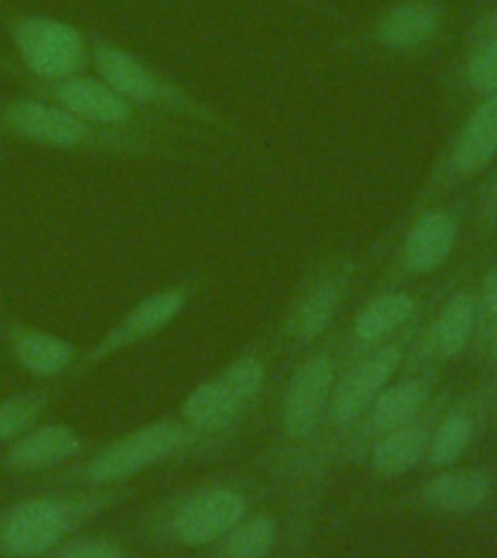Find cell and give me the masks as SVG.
<instances>
[{"instance_id": "23", "label": "cell", "mask_w": 497, "mask_h": 558, "mask_svg": "<svg viewBox=\"0 0 497 558\" xmlns=\"http://www.w3.org/2000/svg\"><path fill=\"white\" fill-rule=\"evenodd\" d=\"M279 541V521L270 512H251L207 547V558H270Z\"/></svg>"}, {"instance_id": "8", "label": "cell", "mask_w": 497, "mask_h": 558, "mask_svg": "<svg viewBox=\"0 0 497 558\" xmlns=\"http://www.w3.org/2000/svg\"><path fill=\"white\" fill-rule=\"evenodd\" d=\"M204 288H207V279L204 277H183L169 282V286L157 288V291L146 294L143 300H137L129 312L122 314V317H117V320L99 335L96 343L82 349L76 375L90 373L96 366L108 364L111 357L122 355V352H129V349L143 347L146 340H151L155 335L169 329V326L198 300Z\"/></svg>"}, {"instance_id": "19", "label": "cell", "mask_w": 497, "mask_h": 558, "mask_svg": "<svg viewBox=\"0 0 497 558\" xmlns=\"http://www.w3.org/2000/svg\"><path fill=\"white\" fill-rule=\"evenodd\" d=\"M477 294L471 291H457L445 303V308L436 314L431 335H427L425 355L431 361H451L460 357L469 349L471 338L477 335Z\"/></svg>"}, {"instance_id": "9", "label": "cell", "mask_w": 497, "mask_h": 558, "mask_svg": "<svg viewBox=\"0 0 497 558\" xmlns=\"http://www.w3.org/2000/svg\"><path fill=\"white\" fill-rule=\"evenodd\" d=\"M340 361L335 347L312 349L296 364L279 396V436L288 451H303L320 436L331 390L338 381Z\"/></svg>"}, {"instance_id": "16", "label": "cell", "mask_w": 497, "mask_h": 558, "mask_svg": "<svg viewBox=\"0 0 497 558\" xmlns=\"http://www.w3.org/2000/svg\"><path fill=\"white\" fill-rule=\"evenodd\" d=\"M457 244V218L448 209H427L413 221L399 247L401 270L408 277L431 274L448 262Z\"/></svg>"}, {"instance_id": "30", "label": "cell", "mask_w": 497, "mask_h": 558, "mask_svg": "<svg viewBox=\"0 0 497 558\" xmlns=\"http://www.w3.org/2000/svg\"><path fill=\"white\" fill-rule=\"evenodd\" d=\"M480 218L483 225L495 227L497 225V172L492 174L486 192H483V207H480Z\"/></svg>"}, {"instance_id": "28", "label": "cell", "mask_w": 497, "mask_h": 558, "mask_svg": "<svg viewBox=\"0 0 497 558\" xmlns=\"http://www.w3.org/2000/svg\"><path fill=\"white\" fill-rule=\"evenodd\" d=\"M38 558H131V553L125 549V544L111 535H85L78 532L70 541L52 547L50 553H44Z\"/></svg>"}, {"instance_id": "26", "label": "cell", "mask_w": 497, "mask_h": 558, "mask_svg": "<svg viewBox=\"0 0 497 558\" xmlns=\"http://www.w3.org/2000/svg\"><path fill=\"white\" fill-rule=\"evenodd\" d=\"M474 439V418L469 410H451L443 422L431 430V445H427V465L434 469H451L462 460V453L469 451Z\"/></svg>"}, {"instance_id": "32", "label": "cell", "mask_w": 497, "mask_h": 558, "mask_svg": "<svg viewBox=\"0 0 497 558\" xmlns=\"http://www.w3.org/2000/svg\"><path fill=\"white\" fill-rule=\"evenodd\" d=\"M495 399H497V381H495Z\"/></svg>"}, {"instance_id": "5", "label": "cell", "mask_w": 497, "mask_h": 558, "mask_svg": "<svg viewBox=\"0 0 497 558\" xmlns=\"http://www.w3.org/2000/svg\"><path fill=\"white\" fill-rule=\"evenodd\" d=\"M90 68L113 90H120L125 99L146 111L169 117L198 134L201 131H216L225 137L235 134V122L227 120L216 105H209L204 96L192 94L190 87L174 82L169 73L151 68L137 52H131L129 47H122L105 35H90Z\"/></svg>"}, {"instance_id": "3", "label": "cell", "mask_w": 497, "mask_h": 558, "mask_svg": "<svg viewBox=\"0 0 497 558\" xmlns=\"http://www.w3.org/2000/svg\"><path fill=\"white\" fill-rule=\"evenodd\" d=\"M125 486H56L0 506V558H38L131 497Z\"/></svg>"}, {"instance_id": "12", "label": "cell", "mask_w": 497, "mask_h": 558, "mask_svg": "<svg viewBox=\"0 0 497 558\" xmlns=\"http://www.w3.org/2000/svg\"><path fill=\"white\" fill-rule=\"evenodd\" d=\"M94 451V439L61 422H41L0 448V471L7 474H52Z\"/></svg>"}, {"instance_id": "29", "label": "cell", "mask_w": 497, "mask_h": 558, "mask_svg": "<svg viewBox=\"0 0 497 558\" xmlns=\"http://www.w3.org/2000/svg\"><path fill=\"white\" fill-rule=\"evenodd\" d=\"M477 326H483V331L492 335V329L497 326V265L483 277V286H480L477 294Z\"/></svg>"}, {"instance_id": "22", "label": "cell", "mask_w": 497, "mask_h": 558, "mask_svg": "<svg viewBox=\"0 0 497 558\" xmlns=\"http://www.w3.org/2000/svg\"><path fill=\"white\" fill-rule=\"evenodd\" d=\"M439 29V9L434 3H399L378 21L375 38L390 50H416Z\"/></svg>"}, {"instance_id": "13", "label": "cell", "mask_w": 497, "mask_h": 558, "mask_svg": "<svg viewBox=\"0 0 497 558\" xmlns=\"http://www.w3.org/2000/svg\"><path fill=\"white\" fill-rule=\"evenodd\" d=\"M0 338H3V347L12 361L35 381H59L78 369L82 347L61 338L56 331L38 329L24 320H7L0 326Z\"/></svg>"}, {"instance_id": "31", "label": "cell", "mask_w": 497, "mask_h": 558, "mask_svg": "<svg viewBox=\"0 0 497 558\" xmlns=\"http://www.w3.org/2000/svg\"><path fill=\"white\" fill-rule=\"evenodd\" d=\"M488 338H492V355H495V361H497V326L492 329V335H488Z\"/></svg>"}, {"instance_id": "17", "label": "cell", "mask_w": 497, "mask_h": 558, "mask_svg": "<svg viewBox=\"0 0 497 558\" xmlns=\"http://www.w3.org/2000/svg\"><path fill=\"white\" fill-rule=\"evenodd\" d=\"M427 399H431V381L425 375H408L399 381L392 378L381 390V396L373 401V408L366 410V416L361 418L364 434L378 439L387 430L408 425V422L422 416Z\"/></svg>"}, {"instance_id": "1", "label": "cell", "mask_w": 497, "mask_h": 558, "mask_svg": "<svg viewBox=\"0 0 497 558\" xmlns=\"http://www.w3.org/2000/svg\"><path fill=\"white\" fill-rule=\"evenodd\" d=\"M0 140L56 148V151L131 157V160H190L192 157L190 148L172 146L163 140L108 131L26 90L0 102Z\"/></svg>"}, {"instance_id": "10", "label": "cell", "mask_w": 497, "mask_h": 558, "mask_svg": "<svg viewBox=\"0 0 497 558\" xmlns=\"http://www.w3.org/2000/svg\"><path fill=\"white\" fill-rule=\"evenodd\" d=\"M401 364H404V343H378L373 349L355 352V361L340 366L320 434L355 430L384 387L396 378Z\"/></svg>"}, {"instance_id": "2", "label": "cell", "mask_w": 497, "mask_h": 558, "mask_svg": "<svg viewBox=\"0 0 497 558\" xmlns=\"http://www.w3.org/2000/svg\"><path fill=\"white\" fill-rule=\"evenodd\" d=\"M225 448V442L192 430L178 413L160 416L148 425H140L129 434H120L82 460L70 462L64 469L47 474V483L56 486H125L140 474L169 465V462L201 460L213 457Z\"/></svg>"}, {"instance_id": "6", "label": "cell", "mask_w": 497, "mask_h": 558, "mask_svg": "<svg viewBox=\"0 0 497 558\" xmlns=\"http://www.w3.org/2000/svg\"><path fill=\"white\" fill-rule=\"evenodd\" d=\"M26 94L41 96V99H50V102L68 108L76 117H85V120L96 122L108 131H122V134H137V137H151L163 140V143H172V146L190 148L192 143L201 137L198 131L186 129L181 122L169 120V117H160V113H151L146 108H140L131 99L113 90L105 78H99L94 73H82V76L61 78V82H50V85H41V82H26Z\"/></svg>"}, {"instance_id": "7", "label": "cell", "mask_w": 497, "mask_h": 558, "mask_svg": "<svg viewBox=\"0 0 497 558\" xmlns=\"http://www.w3.org/2000/svg\"><path fill=\"white\" fill-rule=\"evenodd\" d=\"M7 33L26 82L50 85L90 70V35L61 17L17 12L7 21Z\"/></svg>"}, {"instance_id": "20", "label": "cell", "mask_w": 497, "mask_h": 558, "mask_svg": "<svg viewBox=\"0 0 497 558\" xmlns=\"http://www.w3.org/2000/svg\"><path fill=\"white\" fill-rule=\"evenodd\" d=\"M416 308V296L408 294V291L375 296V300H369V303L355 314L352 331H349V343L355 347V352L378 347L384 338H390L392 331H399L401 326H408V323L413 320Z\"/></svg>"}, {"instance_id": "27", "label": "cell", "mask_w": 497, "mask_h": 558, "mask_svg": "<svg viewBox=\"0 0 497 558\" xmlns=\"http://www.w3.org/2000/svg\"><path fill=\"white\" fill-rule=\"evenodd\" d=\"M465 78L474 94H497V15L480 33L477 44L471 47L469 59H465Z\"/></svg>"}, {"instance_id": "25", "label": "cell", "mask_w": 497, "mask_h": 558, "mask_svg": "<svg viewBox=\"0 0 497 558\" xmlns=\"http://www.w3.org/2000/svg\"><path fill=\"white\" fill-rule=\"evenodd\" d=\"M218 375L225 378V384L233 390V396L242 401L244 408L256 410L268 392V378H270V361L268 352L262 347L244 349L242 355H235L233 361H227Z\"/></svg>"}, {"instance_id": "15", "label": "cell", "mask_w": 497, "mask_h": 558, "mask_svg": "<svg viewBox=\"0 0 497 558\" xmlns=\"http://www.w3.org/2000/svg\"><path fill=\"white\" fill-rule=\"evenodd\" d=\"M178 416L198 434L218 439V442H230L239 427L253 416L251 410L244 408L242 401L235 399L233 390L227 387L221 375H209L204 381L192 387L183 401L178 404Z\"/></svg>"}, {"instance_id": "24", "label": "cell", "mask_w": 497, "mask_h": 558, "mask_svg": "<svg viewBox=\"0 0 497 558\" xmlns=\"http://www.w3.org/2000/svg\"><path fill=\"white\" fill-rule=\"evenodd\" d=\"M56 401V387L38 384L26 390L9 392L0 399V448L9 445L17 436H24L29 427L41 425Z\"/></svg>"}, {"instance_id": "21", "label": "cell", "mask_w": 497, "mask_h": 558, "mask_svg": "<svg viewBox=\"0 0 497 558\" xmlns=\"http://www.w3.org/2000/svg\"><path fill=\"white\" fill-rule=\"evenodd\" d=\"M427 445H431V430L419 418L408 425L387 430L369 445V465L384 477H401L427 460Z\"/></svg>"}, {"instance_id": "14", "label": "cell", "mask_w": 497, "mask_h": 558, "mask_svg": "<svg viewBox=\"0 0 497 558\" xmlns=\"http://www.w3.org/2000/svg\"><path fill=\"white\" fill-rule=\"evenodd\" d=\"M497 160V94L483 96L469 120L462 122L451 148L439 169V183L453 186V183L469 181L474 174L486 172ZM443 186V190H445Z\"/></svg>"}, {"instance_id": "4", "label": "cell", "mask_w": 497, "mask_h": 558, "mask_svg": "<svg viewBox=\"0 0 497 558\" xmlns=\"http://www.w3.org/2000/svg\"><path fill=\"white\" fill-rule=\"evenodd\" d=\"M251 512L253 495L242 480H201L151 506L137 521V538L148 547L207 549Z\"/></svg>"}, {"instance_id": "18", "label": "cell", "mask_w": 497, "mask_h": 558, "mask_svg": "<svg viewBox=\"0 0 497 558\" xmlns=\"http://www.w3.org/2000/svg\"><path fill=\"white\" fill-rule=\"evenodd\" d=\"M488 497H492V480L480 469H453V465L439 469V474L422 486V500L445 514L477 512Z\"/></svg>"}, {"instance_id": "11", "label": "cell", "mask_w": 497, "mask_h": 558, "mask_svg": "<svg viewBox=\"0 0 497 558\" xmlns=\"http://www.w3.org/2000/svg\"><path fill=\"white\" fill-rule=\"evenodd\" d=\"M347 282L349 270L340 262L314 270L288 305L286 317L279 323V340L296 349L314 347L338 317L340 303L347 296Z\"/></svg>"}]
</instances>
